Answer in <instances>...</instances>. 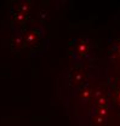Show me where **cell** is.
<instances>
[{
  "label": "cell",
  "mask_w": 120,
  "mask_h": 126,
  "mask_svg": "<svg viewBox=\"0 0 120 126\" xmlns=\"http://www.w3.org/2000/svg\"><path fill=\"white\" fill-rule=\"evenodd\" d=\"M30 14L29 1H17L11 5L9 11V18L16 31H23L27 28L28 18Z\"/></svg>",
  "instance_id": "6da1fadb"
},
{
  "label": "cell",
  "mask_w": 120,
  "mask_h": 126,
  "mask_svg": "<svg viewBox=\"0 0 120 126\" xmlns=\"http://www.w3.org/2000/svg\"><path fill=\"white\" fill-rule=\"evenodd\" d=\"M22 39H23V48L36 52L41 43L45 40L44 38V29L41 26H30L21 31Z\"/></svg>",
  "instance_id": "7a4b0ae2"
},
{
  "label": "cell",
  "mask_w": 120,
  "mask_h": 126,
  "mask_svg": "<svg viewBox=\"0 0 120 126\" xmlns=\"http://www.w3.org/2000/svg\"><path fill=\"white\" fill-rule=\"evenodd\" d=\"M68 86L70 90H78L79 87H81L85 84L86 80V72L80 68V67H74L73 69L69 70L68 73Z\"/></svg>",
  "instance_id": "277c9868"
},
{
  "label": "cell",
  "mask_w": 120,
  "mask_h": 126,
  "mask_svg": "<svg viewBox=\"0 0 120 126\" xmlns=\"http://www.w3.org/2000/svg\"><path fill=\"white\" fill-rule=\"evenodd\" d=\"M92 94H93V92L90 87H84V90L80 92V97H81L83 101H86V99H90Z\"/></svg>",
  "instance_id": "5b68a950"
},
{
  "label": "cell",
  "mask_w": 120,
  "mask_h": 126,
  "mask_svg": "<svg viewBox=\"0 0 120 126\" xmlns=\"http://www.w3.org/2000/svg\"><path fill=\"white\" fill-rule=\"evenodd\" d=\"M92 52V43L86 36H79L69 44V55L74 58L78 63L87 60Z\"/></svg>",
  "instance_id": "3957f363"
},
{
  "label": "cell",
  "mask_w": 120,
  "mask_h": 126,
  "mask_svg": "<svg viewBox=\"0 0 120 126\" xmlns=\"http://www.w3.org/2000/svg\"><path fill=\"white\" fill-rule=\"evenodd\" d=\"M114 97H115V99H117V102H118V104H120V87L115 91V94H114Z\"/></svg>",
  "instance_id": "8992f818"
},
{
  "label": "cell",
  "mask_w": 120,
  "mask_h": 126,
  "mask_svg": "<svg viewBox=\"0 0 120 126\" xmlns=\"http://www.w3.org/2000/svg\"><path fill=\"white\" fill-rule=\"evenodd\" d=\"M115 50H117V53L120 56V40L117 43V45H115Z\"/></svg>",
  "instance_id": "52a82bcc"
}]
</instances>
